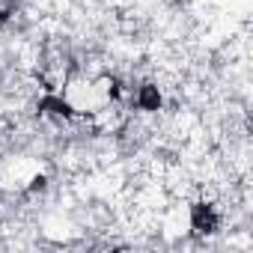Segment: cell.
<instances>
[{"label":"cell","mask_w":253,"mask_h":253,"mask_svg":"<svg viewBox=\"0 0 253 253\" xmlns=\"http://www.w3.org/2000/svg\"><path fill=\"white\" fill-rule=\"evenodd\" d=\"M217 211H214V206H209V203H197L194 209H191V229H194V235H211L214 229H217Z\"/></svg>","instance_id":"2"},{"label":"cell","mask_w":253,"mask_h":253,"mask_svg":"<svg viewBox=\"0 0 253 253\" xmlns=\"http://www.w3.org/2000/svg\"><path fill=\"white\" fill-rule=\"evenodd\" d=\"M137 104H140L143 110H158V104H161V95H158V86H152V84H146V86H140V92H137Z\"/></svg>","instance_id":"3"},{"label":"cell","mask_w":253,"mask_h":253,"mask_svg":"<svg viewBox=\"0 0 253 253\" xmlns=\"http://www.w3.org/2000/svg\"><path fill=\"white\" fill-rule=\"evenodd\" d=\"M69 75H72L69 51L60 45H48L42 54V63H39V84L48 89V95H57L69 84Z\"/></svg>","instance_id":"1"}]
</instances>
